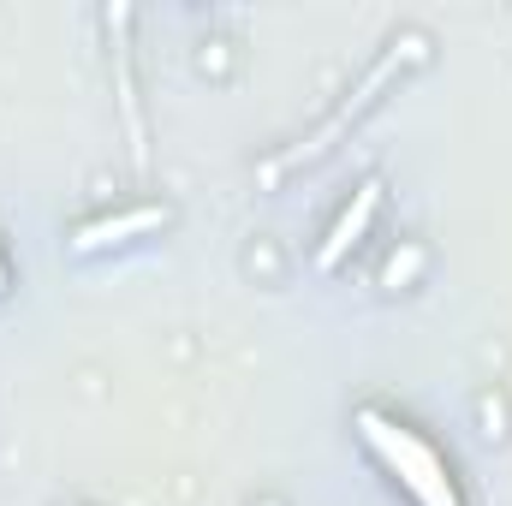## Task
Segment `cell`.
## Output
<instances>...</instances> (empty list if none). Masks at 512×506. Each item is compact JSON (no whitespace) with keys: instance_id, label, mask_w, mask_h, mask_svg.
<instances>
[{"instance_id":"6da1fadb","label":"cell","mask_w":512,"mask_h":506,"mask_svg":"<svg viewBox=\"0 0 512 506\" xmlns=\"http://www.w3.org/2000/svg\"><path fill=\"white\" fill-rule=\"evenodd\" d=\"M358 429H364L370 453H376L387 471L411 489V501L417 506H465L459 501V489H453V477H447V465L435 459V447L417 441L405 423H393L387 411H358Z\"/></svg>"},{"instance_id":"7a4b0ae2","label":"cell","mask_w":512,"mask_h":506,"mask_svg":"<svg viewBox=\"0 0 512 506\" xmlns=\"http://www.w3.org/2000/svg\"><path fill=\"white\" fill-rule=\"evenodd\" d=\"M376 203H382V179H364V185H358V197L346 203V215L334 221V233H328V239H322V251H316V268H322V274H334V268L346 262V251H358V239L370 233Z\"/></svg>"},{"instance_id":"3957f363","label":"cell","mask_w":512,"mask_h":506,"mask_svg":"<svg viewBox=\"0 0 512 506\" xmlns=\"http://www.w3.org/2000/svg\"><path fill=\"white\" fill-rule=\"evenodd\" d=\"M155 227H167V209H126V215H102V221H90V227H78V239H72V251L78 256H96L108 251V245H126L137 233H155Z\"/></svg>"},{"instance_id":"277c9868","label":"cell","mask_w":512,"mask_h":506,"mask_svg":"<svg viewBox=\"0 0 512 506\" xmlns=\"http://www.w3.org/2000/svg\"><path fill=\"white\" fill-rule=\"evenodd\" d=\"M411 268H417V251L393 256V262H387V286H399V280H411Z\"/></svg>"},{"instance_id":"5b68a950","label":"cell","mask_w":512,"mask_h":506,"mask_svg":"<svg viewBox=\"0 0 512 506\" xmlns=\"http://www.w3.org/2000/svg\"><path fill=\"white\" fill-rule=\"evenodd\" d=\"M0 292H6V262H0Z\"/></svg>"}]
</instances>
